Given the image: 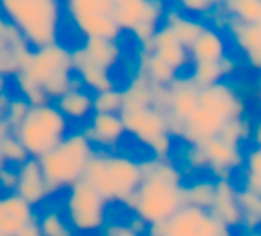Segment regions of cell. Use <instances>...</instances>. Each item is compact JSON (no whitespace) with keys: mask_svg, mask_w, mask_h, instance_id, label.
Instances as JSON below:
<instances>
[{"mask_svg":"<svg viewBox=\"0 0 261 236\" xmlns=\"http://www.w3.org/2000/svg\"><path fill=\"white\" fill-rule=\"evenodd\" d=\"M251 141H252V144H254V147H258V149H261V119H258L254 124H252Z\"/></svg>","mask_w":261,"mask_h":236,"instance_id":"43","label":"cell"},{"mask_svg":"<svg viewBox=\"0 0 261 236\" xmlns=\"http://www.w3.org/2000/svg\"><path fill=\"white\" fill-rule=\"evenodd\" d=\"M141 50L155 54L156 57H160L164 62H167L178 75L190 64L189 48L185 45H181V43L178 41V38H176L165 25L158 27L155 36H153L144 46H141Z\"/></svg>","mask_w":261,"mask_h":236,"instance_id":"17","label":"cell"},{"mask_svg":"<svg viewBox=\"0 0 261 236\" xmlns=\"http://www.w3.org/2000/svg\"><path fill=\"white\" fill-rule=\"evenodd\" d=\"M29 109H31V105H29L27 99H23L18 94L11 96L9 103H7V107H6V112H4V119L7 121L11 130H14V128L23 121V117L27 116Z\"/></svg>","mask_w":261,"mask_h":236,"instance_id":"36","label":"cell"},{"mask_svg":"<svg viewBox=\"0 0 261 236\" xmlns=\"http://www.w3.org/2000/svg\"><path fill=\"white\" fill-rule=\"evenodd\" d=\"M165 11V0H112L110 16L121 31L130 32L144 46L162 25Z\"/></svg>","mask_w":261,"mask_h":236,"instance_id":"10","label":"cell"},{"mask_svg":"<svg viewBox=\"0 0 261 236\" xmlns=\"http://www.w3.org/2000/svg\"><path fill=\"white\" fill-rule=\"evenodd\" d=\"M20 73L38 86L48 96L50 101L57 99L66 91L80 86L73 71L71 48L64 46L62 43L32 50Z\"/></svg>","mask_w":261,"mask_h":236,"instance_id":"6","label":"cell"},{"mask_svg":"<svg viewBox=\"0 0 261 236\" xmlns=\"http://www.w3.org/2000/svg\"><path fill=\"white\" fill-rule=\"evenodd\" d=\"M0 153H2L4 160L9 167H18V165L23 164L27 158H31L25 151V147L21 146L20 141L14 137L13 134L7 135L2 142H0Z\"/></svg>","mask_w":261,"mask_h":236,"instance_id":"34","label":"cell"},{"mask_svg":"<svg viewBox=\"0 0 261 236\" xmlns=\"http://www.w3.org/2000/svg\"><path fill=\"white\" fill-rule=\"evenodd\" d=\"M142 181L126 208L146 226L165 222L185 206V174L171 158L141 160Z\"/></svg>","mask_w":261,"mask_h":236,"instance_id":"1","label":"cell"},{"mask_svg":"<svg viewBox=\"0 0 261 236\" xmlns=\"http://www.w3.org/2000/svg\"><path fill=\"white\" fill-rule=\"evenodd\" d=\"M199 147L206 160V171L215 179H231L237 171L244 169L245 153L242 146L224 142L219 137H212L199 142Z\"/></svg>","mask_w":261,"mask_h":236,"instance_id":"12","label":"cell"},{"mask_svg":"<svg viewBox=\"0 0 261 236\" xmlns=\"http://www.w3.org/2000/svg\"><path fill=\"white\" fill-rule=\"evenodd\" d=\"M251 130H252V123L247 116L240 117V119L229 121L215 137L222 139L224 142L234 144V146H242L247 141H251Z\"/></svg>","mask_w":261,"mask_h":236,"instance_id":"32","label":"cell"},{"mask_svg":"<svg viewBox=\"0 0 261 236\" xmlns=\"http://www.w3.org/2000/svg\"><path fill=\"white\" fill-rule=\"evenodd\" d=\"M244 116H247L245 98L231 80H222L199 89L196 110L181 126L176 139L187 146L199 144L215 137L229 121Z\"/></svg>","mask_w":261,"mask_h":236,"instance_id":"2","label":"cell"},{"mask_svg":"<svg viewBox=\"0 0 261 236\" xmlns=\"http://www.w3.org/2000/svg\"><path fill=\"white\" fill-rule=\"evenodd\" d=\"M226 32L249 68L261 71V23H244L229 18Z\"/></svg>","mask_w":261,"mask_h":236,"instance_id":"16","label":"cell"},{"mask_svg":"<svg viewBox=\"0 0 261 236\" xmlns=\"http://www.w3.org/2000/svg\"><path fill=\"white\" fill-rule=\"evenodd\" d=\"M238 190L231 179H215V197L213 204L210 208V213L217 220L229 227L231 231L234 227H240L242 224V209L238 201Z\"/></svg>","mask_w":261,"mask_h":236,"instance_id":"18","label":"cell"},{"mask_svg":"<svg viewBox=\"0 0 261 236\" xmlns=\"http://www.w3.org/2000/svg\"><path fill=\"white\" fill-rule=\"evenodd\" d=\"M137 73L144 75L146 78L151 84H155V86H164V87H167L169 84L178 76V73H176L167 62H164L160 57L151 54V51H144V50L139 51Z\"/></svg>","mask_w":261,"mask_h":236,"instance_id":"25","label":"cell"},{"mask_svg":"<svg viewBox=\"0 0 261 236\" xmlns=\"http://www.w3.org/2000/svg\"><path fill=\"white\" fill-rule=\"evenodd\" d=\"M64 192L61 209L76 236L101 233L109 224V202L84 179Z\"/></svg>","mask_w":261,"mask_h":236,"instance_id":"8","label":"cell"},{"mask_svg":"<svg viewBox=\"0 0 261 236\" xmlns=\"http://www.w3.org/2000/svg\"><path fill=\"white\" fill-rule=\"evenodd\" d=\"M87 57L98 66H101L107 71L112 73L114 68L123 59V48H121L119 41H110V39H98V38H86L84 43L80 45Z\"/></svg>","mask_w":261,"mask_h":236,"instance_id":"24","label":"cell"},{"mask_svg":"<svg viewBox=\"0 0 261 236\" xmlns=\"http://www.w3.org/2000/svg\"><path fill=\"white\" fill-rule=\"evenodd\" d=\"M220 64V71H222L224 80H229L233 75H237V71L240 69V62H238L237 57H233L231 54L224 55L222 59L219 61Z\"/></svg>","mask_w":261,"mask_h":236,"instance_id":"41","label":"cell"},{"mask_svg":"<svg viewBox=\"0 0 261 236\" xmlns=\"http://www.w3.org/2000/svg\"><path fill=\"white\" fill-rule=\"evenodd\" d=\"M199 98V87L190 80L189 75H178L167 86V105H165V117H167L169 132L172 137L179 134L183 124L194 114Z\"/></svg>","mask_w":261,"mask_h":236,"instance_id":"11","label":"cell"},{"mask_svg":"<svg viewBox=\"0 0 261 236\" xmlns=\"http://www.w3.org/2000/svg\"><path fill=\"white\" fill-rule=\"evenodd\" d=\"M192 68H190V80L196 84L199 89L208 86H213L217 82H222L224 76L222 71H220V64L219 61L212 62V61H194L190 62Z\"/></svg>","mask_w":261,"mask_h":236,"instance_id":"31","label":"cell"},{"mask_svg":"<svg viewBox=\"0 0 261 236\" xmlns=\"http://www.w3.org/2000/svg\"><path fill=\"white\" fill-rule=\"evenodd\" d=\"M181 158H183V164L190 171H206V160H204V154L201 151L199 144H189L183 149Z\"/></svg>","mask_w":261,"mask_h":236,"instance_id":"38","label":"cell"},{"mask_svg":"<svg viewBox=\"0 0 261 236\" xmlns=\"http://www.w3.org/2000/svg\"><path fill=\"white\" fill-rule=\"evenodd\" d=\"M84 38H98V39H110V41H119L121 31L114 18L105 13H73L69 14Z\"/></svg>","mask_w":261,"mask_h":236,"instance_id":"21","label":"cell"},{"mask_svg":"<svg viewBox=\"0 0 261 236\" xmlns=\"http://www.w3.org/2000/svg\"><path fill=\"white\" fill-rule=\"evenodd\" d=\"M244 190L261 197V149L252 147L244 160Z\"/></svg>","mask_w":261,"mask_h":236,"instance_id":"30","label":"cell"},{"mask_svg":"<svg viewBox=\"0 0 261 236\" xmlns=\"http://www.w3.org/2000/svg\"><path fill=\"white\" fill-rule=\"evenodd\" d=\"M7 84H9V78H6V76L0 75V96L7 93Z\"/></svg>","mask_w":261,"mask_h":236,"instance_id":"45","label":"cell"},{"mask_svg":"<svg viewBox=\"0 0 261 236\" xmlns=\"http://www.w3.org/2000/svg\"><path fill=\"white\" fill-rule=\"evenodd\" d=\"M52 103L57 107V110L66 117L69 124H86L94 114L93 94L80 86L66 91Z\"/></svg>","mask_w":261,"mask_h":236,"instance_id":"20","label":"cell"},{"mask_svg":"<svg viewBox=\"0 0 261 236\" xmlns=\"http://www.w3.org/2000/svg\"><path fill=\"white\" fill-rule=\"evenodd\" d=\"M61 0H0L2 16L32 50L59 43Z\"/></svg>","mask_w":261,"mask_h":236,"instance_id":"4","label":"cell"},{"mask_svg":"<svg viewBox=\"0 0 261 236\" xmlns=\"http://www.w3.org/2000/svg\"><path fill=\"white\" fill-rule=\"evenodd\" d=\"M68 13H105L110 14L112 0H66Z\"/></svg>","mask_w":261,"mask_h":236,"instance_id":"37","label":"cell"},{"mask_svg":"<svg viewBox=\"0 0 261 236\" xmlns=\"http://www.w3.org/2000/svg\"><path fill=\"white\" fill-rule=\"evenodd\" d=\"M9 99H11V94L9 93H6V94L0 96V119L4 117V112H6V107H7V103H9Z\"/></svg>","mask_w":261,"mask_h":236,"instance_id":"44","label":"cell"},{"mask_svg":"<svg viewBox=\"0 0 261 236\" xmlns=\"http://www.w3.org/2000/svg\"><path fill=\"white\" fill-rule=\"evenodd\" d=\"M0 236H2V234H0Z\"/></svg>","mask_w":261,"mask_h":236,"instance_id":"48","label":"cell"},{"mask_svg":"<svg viewBox=\"0 0 261 236\" xmlns=\"http://www.w3.org/2000/svg\"><path fill=\"white\" fill-rule=\"evenodd\" d=\"M179 11L192 14V16H208L220 9L222 0H174Z\"/></svg>","mask_w":261,"mask_h":236,"instance_id":"35","label":"cell"},{"mask_svg":"<svg viewBox=\"0 0 261 236\" xmlns=\"http://www.w3.org/2000/svg\"><path fill=\"white\" fill-rule=\"evenodd\" d=\"M84 135L96 151H114L126 135L119 114H96L84 124Z\"/></svg>","mask_w":261,"mask_h":236,"instance_id":"14","label":"cell"},{"mask_svg":"<svg viewBox=\"0 0 261 236\" xmlns=\"http://www.w3.org/2000/svg\"><path fill=\"white\" fill-rule=\"evenodd\" d=\"M38 222L41 236H76L66 220L62 209L55 206H46L41 213H38Z\"/></svg>","mask_w":261,"mask_h":236,"instance_id":"26","label":"cell"},{"mask_svg":"<svg viewBox=\"0 0 261 236\" xmlns=\"http://www.w3.org/2000/svg\"><path fill=\"white\" fill-rule=\"evenodd\" d=\"M258 101H259V107H261V71H259V76H258Z\"/></svg>","mask_w":261,"mask_h":236,"instance_id":"46","label":"cell"},{"mask_svg":"<svg viewBox=\"0 0 261 236\" xmlns=\"http://www.w3.org/2000/svg\"><path fill=\"white\" fill-rule=\"evenodd\" d=\"M16 187V167H6L0 171V194H11Z\"/></svg>","mask_w":261,"mask_h":236,"instance_id":"40","label":"cell"},{"mask_svg":"<svg viewBox=\"0 0 261 236\" xmlns=\"http://www.w3.org/2000/svg\"><path fill=\"white\" fill-rule=\"evenodd\" d=\"M123 109V91L119 87L93 94V110L96 114H119Z\"/></svg>","mask_w":261,"mask_h":236,"instance_id":"33","label":"cell"},{"mask_svg":"<svg viewBox=\"0 0 261 236\" xmlns=\"http://www.w3.org/2000/svg\"><path fill=\"white\" fill-rule=\"evenodd\" d=\"M38 215L31 204L18 197L14 192L0 194V234L16 236L18 231Z\"/></svg>","mask_w":261,"mask_h":236,"instance_id":"19","label":"cell"},{"mask_svg":"<svg viewBox=\"0 0 261 236\" xmlns=\"http://www.w3.org/2000/svg\"><path fill=\"white\" fill-rule=\"evenodd\" d=\"M93 144L87 141L82 130L69 132L50 153L39 158L43 176L52 195L68 190L84 178L91 156L94 154Z\"/></svg>","mask_w":261,"mask_h":236,"instance_id":"5","label":"cell"},{"mask_svg":"<svg viewBox=\"0 0 261 236\" xmlns=\"http://www.w3.org/2000/svg\"><path fill=\"white\" fill-rule=\"evenodd\" d=\"M69 126L71 124L54 103H45L31 107L23 121L13 130V135L25 147L29 156L39 160L69 134Z\"/></svg>","mask_w":261,"mask_h":236,"instance_id":"7","label":"cell"},{"mask_svg":"<svg viewBox=\"0 0 261 236\" xmlns=\"http://www.w3.org/2000/svg\"><path fill=\"white\" fill-rule=\"evenodd\" d=\"M101 236H142L134 231L128 222H109L101 231Z\"/></svg>","mask_w":261,"mask_h":236,"instance_id":"39","label":"cell"},{"mask_svg":"<svg viewBox=\"0 0 261 236\" xmlns=\"http://www.w3.org/2000/svg\"><path fill=\"white\" fill-rule=\"evenodd\" d=\"M238 201H240L242 209V224L247 233L259 231L261 227V197L256 194L242 189L238 192Z\"/></svg>","mask_w":261,"mask_h":236,"instance_id":"29","label":"cell"},{"mask_svg":"<svg viewBox=\"0 0 261 236\" xmlns=\"http://www.w3.org/2000/svg\"><path fill=\"white\" fill-rule=\"evenodd\" d=\"M14 194L23 199L27 204H31L34 209L45 204L52 197V192H50L45 176H43L41 165L36 158H27L23 164L16 167Z\"/></svg>","mask_w":261,"mask_h":236,"instance_id":"13","label":"cell"},{"mask_svg":"<svg viewBox=\"0 0 261 236\" xmlns=\"http://www.w3.org/2000/svg\"><path fill=\"white\" fill-rule=\"evenodd\" d=\"M162 25H165V27L178 38V41L181 43V45H185L187 48L192 45V43L199 38L201 32L208 27V23L204 20H199V18H196V16L185 14L183 11H179L178 7H167Z\"/></svg>","mask_w":261,"mask_h":236,"instance_id":"22","label":"cell"},{"mask_svg":"<svg viewBox=\"0 0 261 236\" xmlns=\"http://www.w3.org/2000/svg\"><path fill=\"white\" fill-rule=\"evenodd\" d=\"M71 61H73V71H75L79 84L86 91H89L91 94H98L117 87L116 78L112 76V73L91 61L82 46L71 48Z\"/></svg>","mask_w":261,"mask_h":236,"instance_id":"15","label":"cell"},{"mask_svg":"<svg viewBox=\"0 0 261 236\" xmlns=\"http://www.w3.org/2000/svg\"><path fill=\"white\" fill-rule=\"evenodd\" d=\"M220 11L226 16L244 23H259L261 0H222Z\"/></svg>","mask_w":261,"mask_h":236,"instance_id":"28","label":"cell"},{"mask_svg":"<svg viewBox=\"0 0 261 236\" xmlns=\"http://www.w3.org/2000/svg\"><path fill=\"white\" fill-rule=\"evenodd\" d=\"M16 236H41V229H39V222H38V215H36L29 224H25V226L16 233Z\"/></svg>","mask_w":261,"mask_h":236,"instance_id":"42","label":"cell"},{"mask_svg":"<svg viewBox=\"0 0 261 236\" xmlns=\"http://www.w3.org/2000/svg\"><path fill=\"white\" fill-rule=\"evenodd\" d=\"M227 54H229V50H227L226 36H224V32L217 31L212 25H208L199 34V38L189 46L190 62H194V61L215 62V61H220V59Z\"/></svg>","mask_w":261,"mask_h":236,"instance_id":"23","label":"cell"},{"mask_svg":"<svg viewBox=\"0 0 261 236\" xmlns=\"http://www.w3.org/2000/svg\"><path fill=\"white\" fill-rule=\"evenodd\" d=\"M82 179L107 202L126 206L142 181L141 160L116 151H94Z\"/></svg>","mask_w":261,"mask_h":236,"instance_id":"3","label":"cell"},{"mask_svg":"<svg viewBox=\"0 0 261 236\" xmlns=\"http://www.w3.org/2000/svg\"><path fill=\"white\" fill-rule=\"evenodd\" d=\"M242 236H261V233H259V231H252V233H245Z\"/></svg>","mask_w":261,"mask_h":236,"instance_id":"47","label":"cell"},{"mask_svg":"<svg viewBox=\"0 0 261 236\" xmlns=\"http://www.w3.org/2000/svg\"><path fill=\"white\" fill-rule=\"evenodd\" d=\"M215 197V179L203 178L185 185V206L210 212Z\"/></svg>","mask_w":261,"mask_h":236,"instance_id":"27","label":"cell"},{"mask_svg":"<svg viewBox=\"0 0 261 236\" xmlns=\"http://www.w3.org/2000/svg\"><path fill=\"white\" fill-rule=\"evenodd\" d=\"M126 135H132L141 146L151 153L153 158H171L174 137L169 132L167 117L156 107L121 110Z\"/></svg>","mask_w":261,"mask_h":236,"instance_id":"9","label":"cell"}]
</instances>
